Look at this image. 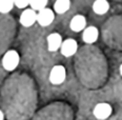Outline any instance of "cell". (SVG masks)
<instances>
[{
	"mask_svg": "<svg viewBox=\"0 0 122 120\" xmlns=\"http://www.w3.org/2000/svg\"><path fill=\"white\" fill-rule=\"evenodd\" d=\"M1 62L4 70L12 72L18 66L20 62V56L15 50H10L3 55Z\"/></svg>",
	"mask_w": 122,
	"mask_h": 120,
	"instance_id": "1",
	"label": "cell"
},
{
	"mask_svg": "<svg viewBox=\"0 0 122 120\" xmlns=\"http://www.w3.org/2000/svg\"><path fill=\"white\" fill-rule=\"evenodd\" d=\"M65 79H66V71H65L64 66L61 64L53 66L49 75L50 82L54 85H59L64 82Z\"/></svg>",
	"mask_w": 122,
	"mask_h": 120,
	"instance_id": "2",
	"label": "cell"
},
{
	"mask_svg": "<svg viewBox=\"0 0 122 120\" xmlns=\"http://www.w3.org/2000/svg\"><path fill=\"white\" fill-rule=\"evenodd\" d=\"M54 20H55V12L53 10L49 9V7H45V9H43L37 13V22L38 24L43 27L49 26Z\"/></svg>",
	"mask_w": 122,
	"mask_h": 120,
	"instance_id": "3",
	"label": "cell"
},
{
	"mask_svg": "<svg viewBox=\"0 0 122 120\" xmlns=\"http://www.w3.org/2000/svg\"><path fill=\"white\" fill-rule=\"evenodd\" d=\"M113 109L108 103L106 102H100V103L96 104L95 108L93 110V114L99 120H105L112 115Z\"/></svg>",
	"mask_w": 122,
	"mask_h": 120,
	"instance_id": "4",
	"label": "cell"
},
{
	"mask_svg": "<svg viewBox=\"0 0 122 120\" xmlns=\"http://www.w3.org/2000/svg\"><path fill=\"white\" fill-rule=\"evenodd\" d=\"M78 51V43L75 39L68 38V39L63 40L62 44L60 47V53L64 57H72L77 53Z\"/></svg>",
	"mask_w": 122,
	"mask_h": 120,
	"instance_id": "5",
	"label": "cell"
},
{
	"mask_svg": "<svg viewBox=\"0 0 122 120\" xmlns=\"http://www.w3.org/2000/svg\"><path fill=\"white\" fill-rule=\"evenodd\" d=\"M19 22L24 27H30L37 22V12L33 9H25L19 17Z\"/></svg>",
	"mask_w": 122,
	"mask_h": 120,
	"instance_id": "6",
	"label": "cell"
},
{
	"mask_svg": "<svg viewBox=\"0 0 122 120\" xmlns=\"http://www.w3.org/2000/svg\"><path fill=\"white\" fill-rule=\"evenodd\" d=\"M63 40L59 33H52L46 38V45L49 52H57L60 50Z\"/></svg>",
	"mask_w": 122,
	"mask_h": 120,
	"instance_id": "7",
	"label": "cell"
},
{
	"mask_svg": "<svg viewBox=\"0 0 122 120\" xmlns=\"http://www.w3.org/2000/svg\"><path fill=\"white\" fill-rule=\"evenodd\" d=\"M99 37V31L96 26H87L85 27L82 33V40L87 44H92V43L97 41Z\"/></svg>",
	"mask_w": 122,
	"mask_h": 120,
	"instance_id": "8",
	"label": "cell"
},
{
	"mask_svg": "<svg viewBox=\"0 0 122 120\" xmlns=\"http://www.w3.org/2000/svg\"><path fill=\"white\" fill-rule=\"evenodd\" d=\"M70 27L73 32H81L86 27V19L83 15H76L74 16L70 22Z\"/></svg>",
	"mask_w": 122,
	"mask_h": 120,
	"instance_id": "9",
	"label": "cell"
},
{
	"mask_svg": "<svg viewBox=\"0 0 122 120\" xmlns=\"http://www.w3.org/2000/svg\"><path fill=\"white\" fill-rule=\"evenodd\" d=\"M110 10V3L107 0H95L93 3V11L97 15H104Z\"/></svg>",
	"mask_w": 122,
	"mask_h": 120,
	"instance_id": "10",
	"label": "cell"
},
{
	"mask_svg": "<svg viewBox=\"0 0 122 120\" xmlns=\"http://www.w3.org/2000/svg\"><path fill=\"white\" fill-rule=\"evenodd\" d=\"M71 7V0H56L54 3V12L57 14H64Z\"/></svg>",
	"mask_w": 122,
	"mask_h": 120,
	"instance_id": "11",
	"label": "cell"
},
{
	"mask_svg": "<svg viewBox=\"0 0 122 120\" xmlns=\"http://www.w3.org/2000/svg\"><path fill=\"white\" fill-rule=\"evenodd\" d=\"M15 6V0H0V13L7 14Z\"/></svg>",
	"mask_w": 122,
	"mask_h": 120,
	"instance_id": "12",
	"label": "cell"
},
{
	"mask_svg": "<svg viewBox=\"0 0 122 120\" xmlns=\"http://www.w3.org/2000/svg\"><path fill=\"white\" fill-rule=\"evenodd\" d=\"M47 3H49V0H30V9H33L34 11L39 12V11H41V10L45 9Z\"/></svg>",
	"mask_w": 122,
	"mask_h": 120,
	"instance_id": "13",
	"label": "cell"
},
{
	"mask_svg": "<svg viewBox=\"0 0 122 120\" xmlns=\"http://www.w3.org/2000/svg\"><path fill=\"white\" fill-rule=\"evenodd\" d=\"M30 0H15V6L18 9H26L30 5Z\"/></svg>",
	"mask_w": 122,
	"mask_h": 120,
	"instance_id": "14",
	"label": "cell"
},
{
	"mask_svg": "<svg viewBox=\"0 0 122 120\" xmlns=\"http://www.w3.org/2000/svg\"><path fill=\"white\" fill-rule=\"evenodd\" d=\"M0 120H4V114L1 110H0Z\"/></svg>",
	"mask_w": 122,
	"mask_h": 120,
	"instance_id": "15",
	"label": "cell"
},
{
	"mask_svg": "<svg viewBox=\"0 0 122 120\" xmlns=\"http://www.w3.org/2000/svg\"><path fill=\"white\" fill-rule=\"evenodd\" d=\"M119 72H120V75L122 76V64L120 65V68H119Z\"/></svg>",
	"mask_w": 122,
	"mask_h": 120,
	"instance_id": "16",
	"label": "cell"
}]
</instances>
